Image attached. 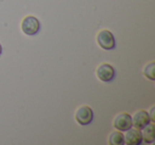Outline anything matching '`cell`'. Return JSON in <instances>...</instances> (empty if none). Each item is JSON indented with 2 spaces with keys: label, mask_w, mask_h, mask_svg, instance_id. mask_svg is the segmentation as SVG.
I'll return each mask as SVG.
<instances>
[{
  "label": "cell",
  "mask_w": 155,
  "mask_h": 145,
  "mask_svg": "<svg viewBox=\"0 0 155 145\" xmlns=\"http://www.w3.org/2000/svg\"><path fill=\"white\" fill-rule=\"evenodd\" d=\"M98 45L104 50H112L116 47L115 37L113 33L108 30H101L97 35Z\"/></svg>",
  "instance_id": "cell-1"
},
{
  "label": "cell",
  "mask_w": 155,
  "mask_h": 145,
  "mask_svg": "<svg viewBox=\"0 0 155 145\" xmlns=\"http://www.w3.org/2000/svg\"><path fill=\"white\" fill-rule=\"evenodd\" d=\"M41 29V22L34 16H27L21 22V30L27 35H35Z\"/></svg>",
  "instance_id": "cell-2"
},
{
  "label": "cell",
  "mask_w": 155,
  "mask_h": 145,
  "mask_svg": "<svg viewBox=\"0 0 155 145\" xmlns=\"http://www.w3.org/2000/svg\"><path fill=\"white\" fill-rule=\"evenodd\" d=\"M97 77L99 78V80H101L102 82H110L112 80H114L115 78V68L108 63H103L100 64L98 66L97 71H96Z\"/></svg>",
  "instance_id": "cell-3"
},
{
  "label": "cell",
  "mask_w": 155,
  "mask_h": 145,
  "mask_svg": "<svg viewBox=\"0 0 155 145\" xmlns=\"http://www.w3.org/2000/svg\"><path fill=\"white\" fill-rule=\"evenodd\" d=\"M75 121L82 126H86L93 122L94 119V112L91 107L82 106L78 109L75 112Z\"/></svg>",
  "instance_id": "cell-4"
},
{
  "label": "cell",
  "mask_w": 155,
  "mask_h": 145,
  "mask_svg": "<svg viewBox=\"0 0 155 145\" xmlns=\"http://www.w3.org/2000/svg\"><path fill=\"white\" fill-rule=\"evenodd\" d=\"M114 127L119 131H127L132 128V117L130 114L123 112L119 113L114 119Z\"/></svg>",
  "instance_id": "cell-5"
},
{
  "label": "cell",
  "mask_w": 155,
  "mask_h": 145,
  "mask_svg": "<svg viewBox=\"0 0 155 145\" xmlns=\"http://www.w3.org/2000/svg\"><path fill=\"white\" fill-rule=\"evenodd\" d=\"M151 122L150 115L147 111L140 110L134 114L133 119H132V126H134L137 129L141 130L143 127H146L149 123Z\"/></svg>",
  "instance_id": "cell-6"
},
{
  "label": "cell",
  "mask_w": 155,
  "mask_h": 145,
  "mask_svg": "<svg viewBox=\"0 0 155 145\" xmlns=\"http://www.w3.org/2000/svg\"><path fill=\"white\" fill-rule=\"evenodd\" d=\"M124 143L127 145H140L142 143L141 132L137 128H130L124 136Z\"/></svg>",
  "instance_id": "cell-7"
},
{
  "label": "cell",
  "mask_w": 155,
  "mask_h": 145,
  "mask_svg": "<svg viewBox=\"0 0 155 145\" xmlns=\"http://www.w3.org/2000/svg\"><path fill=\"white\" fill-rule=\"evenodd\" d=\"M141 136H142V142L146 143H153L155 140V127L153 123H149L146 127L142 128Z\"/></svg>",
  "instance_id": "cell-8"
},
{
  "label": "cell",
  "mask_w": 155,
  "mask_h": 145,
  "mask_svg": "<svg viewBox=\"0 0 155 145\" xmlns=\"http://www.w3.org/2000/svg\"><path fill=\"white\" fill-rule=\"evenodd\" d=\"M108 143L110 145H122L124 144V136L121 131H115L108 136Z\"/></svg>",
  "instance_id": "cell-9"
},
{
  "label": "cell",
  "mask_w": 155,
  "mask_h": 145,
  "mask_svg": "<svg viewBox=\"0 0 155 145\" xmlns=\"http://www.w3.org/2000/svg\"><path fill=\"white\" fill-rule=\"evenodd\" d=\"M154 65H155L154 62H151L150 64L147 65V66L144 67V71H143V75L148 79H150L151 81H154V79H155V76H154V75H155Z\"/></svg>",
  "instance_id": "cell-10"
},
{
  "label": "cell",
  "mask_w": 155,
  "mask_h": 145,
  "mask_svg": "<svg viewBox=\"0 0 155 145\" xmlns=\"http://www.w3.org/2000/svg\"><path fill=\"white\" fill-rule=\"evenodd\" d=\"M1 54H2V46L0 44V56H1Z\"/></svg>",
  "instance_id": "cell-11"
}]
</instances>
